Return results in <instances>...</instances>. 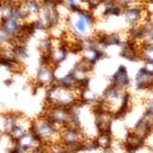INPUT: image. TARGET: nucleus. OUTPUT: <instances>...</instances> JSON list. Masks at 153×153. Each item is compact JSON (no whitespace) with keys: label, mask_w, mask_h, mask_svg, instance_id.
Wrapping results in <instances>:
<instances>
[{"label":"nucleus","mask_w":153,"mask_h":153,"mask_svg":"<svg viewBox=\"0 0 153 153\" xmlns=\"http://www.w3.org/2000/svg\"><path fill=\"white\" fill-rule=\"evenodd\" d=\"M80 93H82V89L79 87L70 89L55 83L54 85L46 88V103L70 108L78 101H80Z\"/></svg>","instance_id":"f03ea898"},{"label":"nucleus","mask_w":153,"mask_h":153,"mask_svg":"<svg viewBox=\"0 0 153 153\" xmlns=\"http://www.w3.org/2000/svg\"><path fill=\"white\" fill-rule=\"evenodd\" d=\"M23 0H0V3L4 4H14V5H19Z\"/></svg>","instance_id":"9b49d317"},{"label":"nucleus","mask_w":153,"mask_h":153,"mask_svg":"<svg viewBox=\"0 0 153 153\" xmlns=\"http://www.w3.org/2000/svg\"><path fill=\"white\" fill-rule=\"evenodd\" d=\"M45 153H51V152H47V151H45Z\"/></svg>","instance_id":"f8f14e48"},{"label":"nucleus","mask_w":153,"mask_h":153,"mask_svg":"<svg viewBox=\"0 0 153 153\" xmlns=\"http://www.w3.org/2000/svg\"><path fill=\"white\" fill-rule=\"evenodd\" d=\"M110 84L119 89H124V91H126L130 87L131 79H130V75H129V71L125 65H120L114 71L111 78H110Z\"/></svg>","instance_id":"39448f33"},{"label":"nucleus","mask_w":153,"mask_h":153,"mask_svg":"<svg viewBox=\"0 0 153 153\" xmlns=\"http://www.w3.org/2000/svg\"><path fill=\"white\" fill-rule=\"evenodd\" d=\"M134 87L137 91L153 89V74L148 73L146 69L140 68L134 76Z\"/></svg>","instance_id":"423d86ee"},{"label":"nucleus","mask_w":153,"mask_h":153,"mask_svg":"<svg viewBox=\"0 0 153 153\" xmlns=\"http://www.w3.org/2000/svg\"><path fill=\"white\" fill-rule=\"evenodd\" d=\"M0 139H1V137H0Z\"/></svg>","instance_id":"ddd939ff"},{"label":"nucleus","mask_w":153,"mask_h":153,"mask_svg":"<svg viewBox=\"0 0 153 153\" xmlns=\"http://www.w3.org/2000/svg\"><path fill=\"white\" fill-rule=\"evenodd\" d=\"M8 153H27V152H26V151H23L21 147H18V146L16 144V143L13 142V147H12V149L9 151Z\"/></svg>","instance_id":"9d476101"},{"label":"nucleus","mask_w":153,"mask_h":153,"mask_svg":"<svg viewBox=\"0 0 153 153\" xmlns=\"http://www.w3.org/2000/svg\"><path fill=\"white\" fill-rule=\"evenodd\" d=\"M16 144L18 147H21L22 149L26 151V152H30L32 149H35V148H38V147L44 146V144H42V142L38 139L37 135L32 130L28 131L26 135L22 138V139H19L18 142H16Z\"/></svg>","instance_id":"0eeeda50"},{"label":"nucleus","mask_w":153,"mask_h":153,"mask_svg":"<svg viewBox=\"0 0 153 153\" xmlns=\"http://www.w3.org/2000/svg\"><path fill=\"white\" fill-rule=\"evenodd\" d=\"M152 133H153V130H152Z\"/></svg>","instance_id":"4468645a"},{"label":"nucleus","mask_w":153,"mask_h":153,"mask_svg":"<svg viewBox=\"0 0 153 153\" xmlns=\"http://www.w3.org/2000/svg\"><path fill=\"white\" fill-rule=\"evenodd\" d=\"M36 82L44 88H49L56 83L55 66L50 63H42L36 73Z\"/></svg>","instance_id":"20e7f679"},{"label":"nucleus","mask_w":153,"mask_h":153,"mask_svg":"<svg viewBox=\"0 0 153 153\" xmlns=\"http://www.w3.org/2000/svg\"><path fill=\"white\" fill-rule=\"evenodd\" d=\"M31 130L37 135V138L42 142L44 146L55 144L60 142V130L52 124L45 115L36 117L32 120V128Z\"/></svg>","instance_id":"7ed1b4c3"},{"label":"nucleus","mask_w":153,"mask_h":153,"mask_svg":"<svg viewBox=\"0 0 153 153\" xmlns=\"http://www.w3.org/2000/svg\"><path fill=\"white\" fill-rule=\"evenodd\" d=\"M139 59L142 61H153V44L139 46Z\"/></svg>","instance_id":"6e6552de"},{"label":"nucleus","mask_w":153,"mask_h":153,"mask_svg":"<svg viewBox=\"0 0 153 153\" xmlns=\"http://www.w3.org/2000/svg\"><path fill=\"white\" fill-rule=\"evenodd\" d=\"M66 23H68V31L80 41L92 38L96 35L97 21L92 12H71L66 18Z\"/></svg>","instance_id":"f257e3e1"},{"label":"nucleus","mask_w":153,"mask_h":153,"mask_svg":"<svg viewBox=\"0 0 153 153\" xmlns=\"http://www.w3.org/2000/svg\"><path fill=\"white\" fill-rule=\"evenodd\" d=\"M142 68H143V69H146L148 73L153 74V61H143Z\"/></svg>","instance_id":"1a4fd4ad"}]
</instances>
